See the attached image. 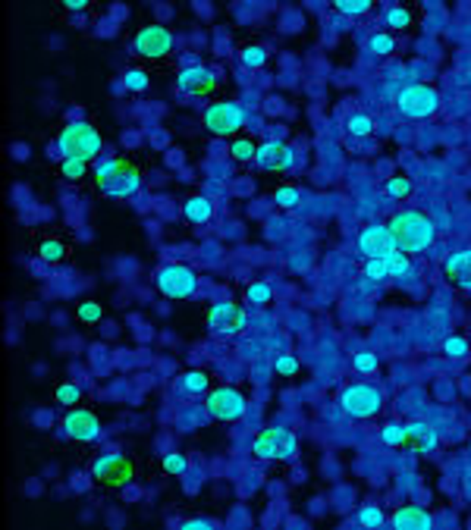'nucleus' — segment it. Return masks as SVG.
I'll list each match as a JSON object with an SVG mask.
<instances>
[{"label": "nucleus", "mask_w": 471, "mask_h": 530, "mask_svg": "<svg viewBox=\"0 0 471 530\" xmlns=\"http://www.w3.org/2000/svg\"><path fill=\"white\" fill-rule=\"evenodd\" d=\"M173 389H176L179 398H201L214 389V376L208 370H186V374L176 376Z\"/></svg>", "instance_id": "17"}, {"label": "nucleus", "mask_w": 471, "mask_h": 530, "mask_svg": "<svg viewBox=\"0 0 471 530\" xmlns=\"http://www.w3.org/2000/svg\"><path fill=\"white\" fill-rule=\"evenodd\" d=\"M91 474H94V480H98L101 486L123 490V486L132 483V477H135V461L129 459V455H123V452H107V455H101V459L94 461Z\"/></svg>", "instance_id": "10"}, {"label": "nucleus", "mask_w": 471, "mask_h": 530, "mask_svg": "<svg viewBox=\"0 0 471 530\" xmlns=\"http://www.w3.org/2000/svg\"><path fill=\"white\" fill-rule=\"evenodd\" d=\"M393 50H396V38H393V35H374V38H371V54L387 57V54H393Z\"/></svg>", "instance_id": "42"}, {"label": "nucleus", "mask_w": 471, "mask_h": 530, "mask_svg": "<svg viewBox=\"0 0 471 530\" xmlns=\"http://www.w3.org/2000/svg\"><path fill=\"white\" fill-rule=\"evenodd\" d=\"M54 402L63 405V408H76V405L82 402V389H79L76 383H60L54 392Z\"/></svg>", "instance_id": "29"}, {"label": "nucleus", "mask_w": 471, "mask_h": 530, "mask_svg": "<svg viewBox=\"0 0 471 530\" xmlns=\"http://www.w3.org/2000/svg\"><path fill=\"white\" fill-rule=\"evenodd\" d=\"M38 427H50V415H47V411H41V415H38Z\"/></svg>", "instance_id": "46"}, {"label": "nucleus", "mask_w": 471, "mask_h": 530, "mask_svg": "<svg viewBox=\"0 0 471 530\" xmlns=\"http://www.w3.org/2000/svg\"><path fill=\"white\" fill-rule=\"evenodd\" d=\"M63 433H67V439L89 446V442H94L101 437V420L89 408H76L63 417Z\"/></svg>", "instance_id": "14"}, {"label": "nucleus", "mask_w": 471, "mask_h": 530, "mask_svg": "<svg viewBox=\"0 0 471 530\" xmlns=\"http://www.w3.org/2000/svg\"><path fill=\"white\" fill-rule=\"evenodd\" d=\"M336 13H346V16H361V13H371V4L368 0H336Z\"/></svg>", "instance_id": "38"}, {"label": "nucleus", "mask_w": 471, "mask_h": 530, "mask_svg": "<svg viewBox=\"0 0 471 530\" xmlns=\"http://www.w3.org/2000/svg\"><path fill=\"white\" fill-rule=\"evenodd\" d=\"M405 430H409V446L415 449L418 455H427V452H433L437 449V442H440V437H437V430L433 427H427V424H405Z\"/></svg>", "instance_id": "22"}, {"label": "nucleus", "mask_w": 471, "mask_h": 530, "mask_svg": "<svg viewBox=\"0 0 471 530\" xmlns=\"http://www.w3.org/2000/svg\"><path fill=\"white\" fill-rule=\"evenodd\" d=\"M94 185L107 198H132L142 188V170L129 157H107L94 163Z\"/></svg>", "instance_id": "1"}, {"label": "nucleus", "mask_w": 471, "mask_h": 530, "mask_svg": "<svg viewBox=\"0 0 471 530\" xmlns=\"http://www.w3.org/2000/svg\"><path fill=\"white\" fill-rule=\"evenodd\" d=\"M217 82H220V76H217L214 69L201 67V63H195V67H183L176 72V88L183 94H188V98L211 94L217 88Z\"/></svg>", "instance_id": "13"}, {"label": "nucleus", "mask_w": 471, "mask_h": 530, "mask_svg": "<svg viewBox=\"0 0 471 530\" xmlns=\"http://www.w3.org/2000/svg\"><path fill=\"white\" fill-rule=\"evenodd\" d=\"M179 527L183 530H214L217 521L214 518H186V521H179Z\"/></svg>", "instance_id": "44"}, {"label": "nucleus", "mask_w": 471, "mask_h": 530, "mask_svg": "<svg viewBox=\"0 0 471 530\" xmlns=\"http://www.w3.org/2000/svg\"><path fill=\"white\" fill-rule=\"evenodd\" d=\"M89 0H67V4H63V10H72V13H79V10H89Z\"/></svg>", "instance_id": "45"}, {"label": "nucleus", "mask_w": 471, "mask_h": 530, "mask_svg": "<svg viewBox=\"0 0 471 530\" xmlns=\"http://www.w3.org/2000/svg\"><path fill=\"white\" fill-rule=\"evenodd\" d=\"M380 442L390 449H405L409 446V430H405V424H383L380 427Z\"/></svg>", "instance_id": "27"}, {"label": "nucleus", "mask_w": 471, "mask_h": 530, "mask_svg": "<svg viewBox=\"0 0 471 530\" xmlns=\"http://www.w3.org/2000/svg\"><path fill=\"white\" fill-rule=\"evenodd\" d=\"M76 317H79L82 323H98L101 317H104V308H101L98 301H82V304L76 308Z\"/></svg>", "instance_id": "37"}, {"label": "nucleus", "mask_w": 471, "mask_h": 530, "mask_svg": "<svg viewBox=\"0 0 471 530\" xmlns=\"http://www.w3.org/2000/svg\"><path fill=\"white\" fill-rule=\"evenodd\" d=\"M208 330L214 336H239L245 330V311L236 301H217L208 308Z\"/></svg>", "instance_id": "12"}, {"label": "nucleus", "mask_w": 471, "mask_h": 530, "mask_svg": "<svg viewBox=\"0 0 471 530\" xmlns=\"http://www.w3.org/2000/svg\"><path fill=\"white\" fill-rule=\"evenodd\" d=\"M443 270H446V280L453 282L455 289H465V292H471V251L468 248L449 254Z\"/></svg>", "instance_id": "20"}, {"label": "nucleus", "mask_w": 471, "mask_h": 530, "mask_svg": "<svg viewBox=\"0 0 471 530\" xmlns=\"http://www.w3.org/2000/svg\"><path fill=\"white\" fill-rule=\"evenodd\" d=\"M412 23H415V16H412L409 6H390L387 10V25L393 28V32H405Z\"/></svg>", "instance_id": "31"}, {"label": "nucleus", "mask_w": 471, "mask_h": 530, "mask_svg": "<svg viewBox=\"0 0 471 530\" xmlns=\"http://www.w3.org/2000/svg\"><path fill=\"white\" fill-rule=\"evenodd\" d=\"M346 129H349V135H355V139H368V135L374 132V120L368 113H355L349 122H346Z\"/></svg>", "instance_id": "32"}, {"label": "nucleus", "mask_w": 471, "mask_h": 530, "mask_svg": "<svg viewBox=\"0 0 471 530\" xmlns=\"http://www.w3.org/2000/svg\"><path fill=\"white\" fill-rule=\"evenodd\" d=\"M255 161L264 166V170H293L295 166V151L293 148H286V144H280V142H267V144H261L258 148V157Z\"/></svg>", "instance_id": "18"}, {"label": "nucleus", "mask_w": 471, "mask_h": 530, "mask_svg": "<svg viewBox=\"0 0 471 530\" xmlns=\"http://www.w3.org/2000/svg\"><path fill=\"white\" fill-rule=\"evenodd\" d=\"M355 524H358V527H374V530H377V527H387L390 518H387V514H383L377 505H361L358 514H355Z\"/></svg>", "instance_id": "28"}, {"label": "nucleus", "mask_w": 471, "mask_h": 530, "mask_svg": "<svg viewBox=\"0 0 471 530\" xmlns=\"http://www.w3.org/2000/svg\"><path fill=\"white\" fill-rule=\"evenodd\" d=\"M154 286L161 295H166V299L183 301V299H192V295L198 292V273H195L188 264H164L154 270Z\"/></svg>", "instance_id": "4"}, {"label": "nucleus", "mask_w": 471, "mask_h": 530, "mask_svg": "<svg viewBox=\"0 0 471 530\" xmlns=\"http://www.w3.org/2000/svg\"><path fill=\"white\" fill-rule=\"evenodd\" d=\"M273 201H277L280 207H295V204H299V188H295V185H280L277 192H273Z\"/></svg>", "instance_id": "40"}, {"label": "nucleus", "mask_w": 471, "mask_h": 530, "mask_svg": "<svg viewBox=\"0 0 471 530\" xmlns=\"http://www.w3.org/2000/svg\"><path fill=\"white\" fill-rule=\"evenodd\" d=\"M440 107V94L433 85L427 82H415L409 88H402L399 94V113L409 120H431Z\"/></svg>", "instance_id": "11"}, {"label": "nucleus", "mask_w": 471, "mask_h": 530, "mask_svg": "<svg viewBox=\"0 0 471 530\" xmlns=\"http://www.w3.org/2000/svg\"><path fill=\"white\" fill-rule=\"evenodd\" d=\"M183 217L188 223H195V226H205L214 217V201L205 198V195H188L183 201Z\"/></svg>", "instance_id": "21"}, {"label": "nucleus", "mask_w": 471, "mask_h": 530, "mask_svg": "<svg viewBox=\"0 0 471 530\" xmlns=\"http://www.w3.org/2000/svg\"><path fill=\"white\" fill-rule=\"evenodd\" d=\"M245 107L236 104V100H214L211 107L205 110L201 116V122H205V129L211 135H223V139H229V135H236L239 129L245 126Z\"/></svg>", "instance_id": "9"}, {"label": "nucleus", "mask_w": 471, "mask_h": 530, "mask_svg": "<svg viewBox=\"0 0 471 530\" xmlns=\"http://www.w3.org/2000/svg\"><path fill=\"white\" fill-rule=\"evenodd\" d=\"M352 364L358 374H377V367H380V361H377V355L374 352H358L352 358Z\"/></svg>", "instance_id": "39"}, {"label": "nucleus", "mask_w": 471, "mask_h": 530, "mask_svg": "<svg viewBox=\"0 0 471 530\" xmlns=\"http://www.w3.org/2000/svg\"><path fill=\"white\" fill-rule=\"evenodd\" d=\"M390 232H393L399 251H405V254L427 251L433 245V236H437L433 223L427 220L424 214H418V210H402V214H396L393 220H390Z\"/></svg>", "instance_id": "2"}, {"label": "nucleus", "mask_w": 471, "mask_h": 530, "mask_svg": "<svg viewBox=\"0 0 471 530\" xmlns=\"http://www.w3.org/2000/svg\"><path fill=\"white\" fill-rule=\"evenodd\" d=\"M339 408L355 420H371L383 408V392L371 383H355V386H346L339 392Z\"/></svg>", "instance_id": "5"}, {"label": "nucleus", "mask_w": 471, "mask_h": 530, "mask_svg": "<svg viewBox=\"0 0 471 530\" xmlns=\"http://www.w3.org/2000/svg\"><path fill=\"white\" fill-rule=\"evenodd\" d=\"M267 60H271V50L261 47V45H245L242 50H239V63H242L245 69H261Z\"/></svg>", "instance_id": "25"}, {"label": "nucleus", "mask_w": 471, "mask_h": 530, "mask_svg": "<svg viewBox=\"0 0 471 530\" xmlns=\"http://www.w3.org/2000/svg\"><path fill=\"white\" fill-rule=\"evenodd\" d=\"M412 254H405V251H390L387 254V267H390V280H396V282H405V280H412Z\"/></svg>", "instance_id": "23"}, {"label": "nucleus", "mask_w": 471, "mask_h": 530, "mask_svg": "<svg viewBox=\"0 0 471 530\" xmlns=\"http://www.w3.org/2000/svg\"><path fill=\"white\" fill-rule=\"evenodd\" d=\"M396 248H399V245H396L393 232H390V226H380V223L361 229V236H358V251H361V258H365V260L387 258V254L396 251Z\"/></svg>", "instance_id": "15"}, {"label": "nucleus", "mask_w": 471, "mask_h": 530, "mask_svg": "<svg viewBox=\"0 0 471 530\" xmlns=\"http://www.w3.org/2000/svg\"><path fill=\"white\" fill-rule=\"evenodd\" d=\"M383 192H387L390 198H396V201H399V198H409V192H412V179H409V176H393L387 185H383Z\"/></svg>", "instance_id": "35"}, {"label": "nucleus", "mask_w": 471, "mask_h": 530, "mask_svg": "<svg viewBox=\"0 0 471 530\" xmlns=\"http://www.w3.org/2000/svg\"><path fill=\"white\" fill-rule=\"evenodd\" d=\"M89 163L91 161H82V157H63L60 161V176L67 183H82L89 176Z\"/></svg>", "instance_id": "24"}, {"label": "nucleus", "mask_w": 471, "mask_h": 530, "mask_svg": "<svg viewBox=\"0 0 471 530\" xmlns=\"http://www.w3.org/2000/svg\"><path fill=\"white\" fill-rule=\"evenodd\" d=\"M446 358H455V361H462L468 355V348H471V342L468 339H462V336H453V339H446Z\"/></svg>", "instance_id": "41"}, {"label": "nucleus", "mask_w": 471, "mask_h": 530, "mask_svg": "<svg viewBox=\"0 0 471 530\" xmlns=\"http://www.w3.org/2000/svg\"><path fill=\"white\" fill-rule=\"evenodd\" d=\"M468 342H471V339H468Z\"/></svg>", "instance_id": "47"}, {"label": "nucleus", "mask_w": 471, "mask_h": 530, "mask_svg": "<svg viewBox=\"0 0 471 530\" xmlns=\"http://www.w3.org/2000/svg\"><path fill=\"white\" fill-rule=\"evenodd\" d=\"M245 299H249L251 304H267V301L273 299L271 282H251V286L245 289Z\"/></svg>", "instance_id": "34"}, {"label": "nucleus", "mask_w": 471, "mask_h": 530, "mask_svg": "<svg viewBox=\"0 0 471 530\" xmlns=\"http://www.w3.org/2000/svg\"><path fill=\"white\" fill-rule=\"evenodd\" d=\"M148 85H151V76L144 69L132 67V69L123 72V88L126 91H148Z\"/></svg>", "instance_id": "30"}, {"label": "nucleus", "mask_w": 471, "mask_h": 530, "mask_svg": "<svg viewBox=\"0 0 471 530\" xmlns=\"http://www.w3.org/2000/svg\"><path fill=\"white\" fill-rule=\"evenodd\" d=\"M390 527H396V530H431L433 518L421 505H402L390 514Z\"/></svg>", "instance_id": "19"}, {"label": "nucleus", "mask_w": 471, "mask_h": 530, "mask_svg": "<svg viewBox=\"0 0 471 530\" xmlns=\"http://www.w3.org/2000/svg\"><path fill=\"white\" fill-rule=\"evenodd\" d=\"M249 408V398H245L242 389L236 386H214L205 396V415L217 420V424H229V420H239Z\"/></svg>", "instance_id": "6"}, {"label": "nucleus", "mask_w": 471, "mask_h": 530, "mask_svg": "<svg viewBox=\"0 0 471 530\" xmlns=\"http://www.w3.org/2000/svg\"><path fill=\"white\" fill-rule=\"evenodd\" d=\"M251 452L261 461H286L299 452V439H295V433L283 430V427H267L251 442Z\"/></svg>", "instance_id": "7"}, {"label": "nucleus", "mask_w": 471, "mask_h": 530, "mask_svg": "<svg viewBox=\"0 0 471 530\" xmlns=\"http://www.w3.org/2000/svg\"><path fill=\"white\" fill-rule=\"evenodd\" d=\"M164 471L166 474H173V477H179V474H186L188 471V459L183 452H170V455H164Z\"/></svg>", "instance_id": "36"}, {"label": "nucleus", "mask_w": 471, "mask_h": 530, "mask_svg": "<svg viewBox=\"0 0 471 530\" xmlns=\"http://www.w3.org/2000/svg\"><path fill=\"white\" fill-rule=\"evenodd\" d=\"M129 47H132V54L142 57V60H166L173 50V32L161 23L142 25L139 32L129 38Z\"/></svg>", "instance_id": "8"}, {"label": "nucleus", "mask_w": 471, "mask_h": 530, "mask_svg": "<svg viewBox=\"0 0 471 530\" xmlns=\"http://www.w3.org/2000/svg\"><path fill=\"white\" fill-rule=\"evenodd\" d=\"M365 277L374 280V282H387V280H390L387 258H371V260H365Z\"/></svg>", "instance_id": "33"}, {"label": "nucleus", "mask_w": 471, "mask_h": 530, "mask_svg": "<svg viewBox=\"0 0 471 530\" xmlns=\"http://www.w3.org/2000/svg\"><path fill=\"white\" fill-rule=\"evenodd\" d=\"M229 157L236 163H251L258 157V142L255 139H233L229 142Z\"/></svg>", "instance_id": "26"}, {"label": "nucleus", "mask_w": 471, "mask_h": 530, "mask_svg": "<svg viewBox=\"0 0 471 530\" xmlns=\"http://www.w3.org/2000/svg\"><path fill=\"white\" fill-rule=\"evenodd\" d=\"M104 142H101V132L85 120H76V122H67L57 135V151L63 157H82V161H94L101 154Z\"/></svg>", "instance_id": "3"}, {"label": "nucleus", "mask_w": 471, "mask_h": 530, "mask_svg": "<svg viewBox=\"0 0 471 530\" xmlns=\"http://www.w3.org/2000/svg\"><path fill=\"white\" fill-rule=\"evenodd\" d=\"M277 374L280 376H295L299 374V358H295V355H283V358H277Z\"/></svg>", "instance_id": "43"}, {"label": "nucleus", "mask_w": 471, "mask_h": 530, "mask_svg": "<svg viewBox=\"0 0 471 530\" xmlns=\"http://www.w3.org/2000/svg\"><path fill=\"white\" fill-rule=\"evenodd\" d=\"M35 251H38V258L45 264H67L72 258V242L67 236H60V232H45L35 242Z\"/></svg>", "instance_id": "16"}]
</instances>
